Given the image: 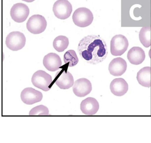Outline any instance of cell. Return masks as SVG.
<instances>
[{
  "instance_id": "5b68a950",
  "label": "cell",
  "mask_w": 151,
  "mask_h": 143,
  "mask_svg": "<svg viewBox=\"0 0 151 143\" xmlns=\"http://www.w3.org/2000/svg\"><path fill=\"white\" fill-rule=\"evenodd\" d=\"M26 40V38L23 34L19 31H14L11 32L7 36L6 44L11 50L17 51L24 47Z\"/></svg>"
},
{
  "instance_id": "ffe728a7",
  "label": "cell",
  "mask_w": 151,
  "mask_h": 143,
  "mask_svg": "<svg viewBox=\"0 0 151 143\" xmlns=\"http://www.w3.org/2000/svg\"><path fill=\"white\" fill-rule=\"evenodd\" d=\"M64 61L65 64H69V67H73L78 64L79 59L75 51L69 50L64 54Z\"/></svg>"
},
{
  "instance_id": "ba28073f",
  "label": "cell",
  "mask_w": 151,
  "mask_h": 143,
  "mask_svg": "<svg viewBox=\"0 0 151 143\" xmlns=\"http://www.w3.org/2000/svg\"><path fill=\"white\" fill-rule=\"evenodd\" d=\"M29 14V8L27 6L23 3L14 4L11 9V18L18 23H22L26 20Z\"/></svg>"
},
{
  "instance_id": "d6986e66",
  "label": "cell",
  "mask_w": 151,
  "mask_h": 143,
  "mask_svg": "<svg viewBox=\"0 0 151 143\" xmlns=\"http://www.w3.org/2000/svg\"><path fill=\"white\" fill-rule=\"evenodd\" d=\"M69 44V39L66 36L63 35L57 37L53 42L54 49L58 52L64 51L68 47Z\"/></svg>"
},
{
  "instance_id": "30bf717a",
  "label": "cell",
  "mask_w": 151,
  "mask_h": 143,
  "mask_svg": "<svg viewBox=\"0 0 151 143\" xmlns=\"http://www.w3.org/2000/svg\"><path fill=\"white\" fill-rule=\"evenodd\" d=\"M92 90V85L89 80L81 78L76 80L74 83L73 90L76 96L84 97L88 95Z\"/></svg>"
},
{
  "instance_id": "6da1fadb",
  "label": "cell",
  "mask_w": 151,
  "mask_h": 143,
  "mask_svg": "<svg viewBox=\"0 0 151 143\" xmlns=\"http://www.w3.org/2000/svg\"><path fill=\"white\" fill-rule=\"evenodd\" d=\"M78 51L87 63L96 65L105 60L108 54L106 42L99 35H89L80 41Z\"/></svg>"
},
{
  "instance_id": "7c38bea8",
  "label": "cell",
  "mask_w": 151,
  "mask_h": 143,
  "mask_svg": "<svg viewBox=\"0 0 151 143\" xmlns=\"http://www.w3.org/2000/svg\"><path fill=\"white\" fill-rule=\"evenodd\" d=\"M127 66V63L124 59L122 58L117 57L111 61L108 66V70L112 76H120L126 72Z\"/></svg>"
},
{
  "instance_id": "5bb4252c",
  "label": "cell",
  "mask_w": 151,
  "mask_h": 143,
  "mask_svg": "<svg viewBox=\"0 0 151 143\" xmlns=\"http://www.w3.org/2000/svg\"><path fill=\"white\" fill-rule=\"evenodd\" d=\"M43 64L47 70L54 72L58 70L62 66V61L58 55L55 53H50L44 57Z\"/></svg>"
},
{
  "instance_id": "ac0fdd59",
  "label": "cell",
  "mask_w": 151,
  "mask_h": 143,
  "mask_svg": "<svg viewBox=\"0 0 151 143\" xmlns=\"http://www.w3.org/2000/svg\"><path fill=\"white\" fill-rule=\"evenodd\" d=\"M139 38L141 43L145 47L148 48L151 45V27L145 26L141 28Z\"/></svg>"
},
{
  "instance_id": "e0dca14e",
  "label": "cell",
  "mask_w": 151,
  "mask_h": 143,
  "mask_svg": "<svg viewBox=\"0 0 151 143\" xmlns=\"http://www.w3.org/2000/svg\"><path fill=\"white\" fill-rule=\"evenodd\" d=\"M151 69L146 66L138 72L137 79L139 84L143 87L150 88L151 86Z\"/></svg>"
},
{
  "instance_id": "52a82bcc",
  "label": "cell",
  "mask_w": 151,
  "mask_h": 143,
  "mask_svg": "<svg viewBox=\"0 0 151 143\" xmlns=\"http://www.w3.org/2000/svg\"><path fill=\"white\" fill-rule=\"evenodd\" d=\"M52 10L57 18L65 19L70 16L72 12V6L68 0H58L54 4Z\"/></svg>"
},
{
  "instance_id": "9c48e42d",
  "label": "cell",
  "mask_w": 151,
  "mask_h": 143,
  "mask_svg": "<svg viewBox=\"0 0 151 143\" xmlns=\"http://www.w3.org/2000/svg\"><path fill=\"white\" fill-rule=\"evenodd\" d=\"M43 95L40 92L31 87L26 88L21 92V100L27 104L31 105L39 102L42 100Z\"/></svg>"
},
{
  "instance_id": "7402d4cb",
  "label": "cell",
  "mask_w": 151,
  "mask_h": 143,
  "mask_svg": "<svg viewBox=\"0 0 151 143\" xmlns=\"http://www.w3.org/2000/svg\"><path fill=\"white\" fill-rule=\"evenodd\" d=\"M22 1H25V2H33V1H35V0H22Z\"/></svg>"
},
{
  "instance_id": "2e32d148",
  "label": "cell",
  "mask_w": 151,
  "mask_h": 143,
  "mask_svg": "<svg viewBox=\"0 0 151 143\" xmlns=\"http://www.w3.org/2000/svg\"><path fill=\"white\" fill-rule=\"evenodd\" d=\"M127 57L132 64L138 65L144 61L146 55L145 51L142 48L139 46H134L128 52Z\"/></svg>"
},
{
  "instance_id": "8992f818",
  "label": "cell",
  "mask_w": 151,
  "mask_h": 143,
  "mask_svg": "<svg viewBox=\"0 0 151 143\" xmlns=\"http://www.w3.org/2000/svg\"><path fill=\"white\" fill-rule=\"evenodd\" d=\"M47 26L46 19L44 16L40 15H32L27 23V29L34 34L42 33L45 30Z\"/></svg>"
},
{
  "instance_id": "8fae6325",
  "label": "cell",
  "mask_w": 151,
  "mask_h": 143,
  "mask_svg": "<svg viewBox=\"0 0 151 143\" xmlns=\"http://www.w3.org/2000/svg\"><path fill=\"white\" fill-rule=\"evenodd\" d=\"M55 83L60 88L65 90L70 88L74 84L72 75L65 70L58 72L55 77Z\"/></svg>"
},
{
  "instance_id": "7a4b0ae2",
  "label": "cell",
  "mask_w": 151,
  "mask_h": 143,
  "mask_svg": "<svg viewBox=\"0 0 151 143\" xmlns=\"http://www.w3.org/2000/svg\"><path fill=\"white\" fill-rule=\"evenodd\" d=\"M73 21L76 26L81 28L89 26L93 20V15L90 10L82 7L76 10L72 16Z\"/></svg>"
},
{
  "instance_id": "277c9868",
  "label": "cell",
  "mask_w": 151,
  "mask_h": 143,
  "mask_svg": "<svg viewBox=\"0 0 151 143\" xmlns=\"http://www.w3.org/2000/svg\"><path fill=\"white\" fill-rule=\"evenodd\" d=\"M129 41L123 35H115L111 41V52L114 56H121L124 54L128 49Z\"/></svg>"
},
{
  "instance_id": "4fadbf2b",
  "label": "cell",
  "mask_w": 151,
  "mask_h": 143,
  "mask_svg": "<svg viewBox=\"0 0 151 143\" xmlns=\"http://www.w3.org/2000/svg\"><path fill=\"white\" fill-rule=\"evenodd\" d=\"M99 103L93 97L87 98L83 100L81 104V109L83 114L86 115H93L99 110Z\"/></svg>"
},
{
  "instance_id": "3957f363",
  "label": "cell",
  "mask_w": 151,
  "mask_h": 143,
  "mask_svg": "<svg viewBox=\"0 0 151 143\" xmlns=\"http://www.w3.org/2000/svg\"><path fill=\"white\" fill-rule=\"evenodd\" d=\"M31 82L35 87L45 92L49 91L52 82V76L43 70L35 72L32 77Z\"/></svg>"
},
{
  "instance_id": "44dd1931",
  "label": "cell",
  "mask_w": 151,
  "mask_h": 143,
  "mask_svg": "<svg viewBox=\"0 0 151 143\" xmlns=\"http://www.w3.org/2000/svg\"><path fill=\"white\" fill-rule=\"evenodd\" d=\"M29 115H49V110L43 105L37 106L34 107L30 111Z\"/></svg>"
},
{
  "instance_id": "9a60e30c",
  "label": "cell",
  "mask_w": 151,
  "mask_h": 143,
  "mask_svg": "<svg viewBox=\"0 0 151 143\" xmlns=\"http://www.w3.org/2000/svg\"><path fill=\"white\" fill-rule=\"evenodd\" d=\"M110 89L112 94L117 96H122L129 90V85L124 79L120 78L114 79L111 82Z\"/></svg>"
}]
</instances>
